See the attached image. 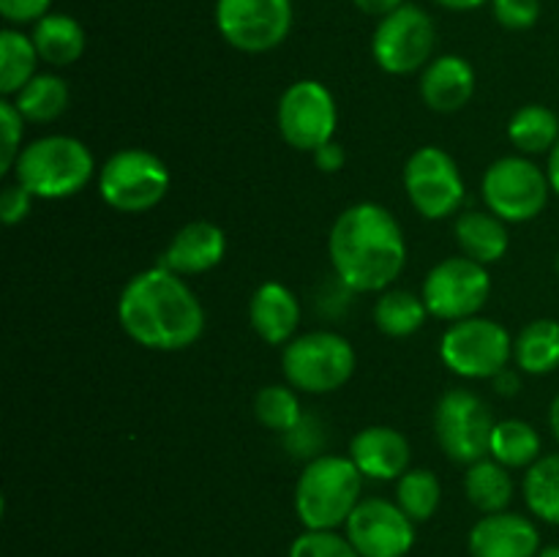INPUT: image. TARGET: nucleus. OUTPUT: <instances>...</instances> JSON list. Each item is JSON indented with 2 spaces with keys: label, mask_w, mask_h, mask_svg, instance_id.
Wrapping results in <instances>:
<instances>
[{
  "label": "nucleus",
  "mask_w": 559,
  "mask_h": 557,
  "mask_svg": "<svg viewBox=\"0 0 559 557\" xmlns=\"http://www.w3.org/2000/svg\"><path fill=\"white\" fill-rule=\"evenodd\" d=\"M442 500V486L437 475L426 467H409L396 481V502L415 524L429 522Z\"/></svg>",
  "instance_id": "7c9ffc66"
},
{
  "label": "nucleus",
  "mask_w": 559,
  "mask_h": 557,
  "mask_svg": "<svg viewBox=\"0 0 559 557\" xmlns=\"http://www.w3.org/2000/svg\"><path fill=\"white\" fill-rule=\"evenodd\" d=\"M249 322L267 344H287L300 325V300L282 282H265L249 300Z\"/></svg>",
  "instance_id": "aec40b11"
},
{
  "label": "nucleus",
  "mask_w": 559,
  "mask_h": 557,
  "mask_svg": "<svg viewBox=\"0 0 559 557\" xmlns=\"http://www.w3.org/2000/svg\"><path fill=\"white\" fill-rule=\"evenodd\" d=\"M216 27L240 52H271L293 31V0H216Z\"/></svg>",
  "instance_id": "f8f14e48"
},
{
  "label": "nucleus",
  "mask_w": 559,
  "mask_h": 557,
  "mask_svg": "<svg viewBox=\"0 0 559 557\" xmlns=\"http://www.w3.org/2000/svg\"><path fill=\"white\" fill-rule=\"evenodd\" d=\"M16 109L31 123H52L69 107V85L58 74H36L14 96Z\"/></svg>",
  "instance_id": "c85d7f7f"
},
{
  "label": "nucleus",
  "mask_w": 559,
  "mask_h": 557,
  "mask_svg": "<svg viewBox=\"0 0 559 557\" xmlns=\"http://www.w3.org/2000/svg\"><path fill=\"white\" fill-rule=\"evenodd\" d=\"M344 530L360 557H407L415 546V522L385 497L360 500Z\"/></svg>",
  "instance_id": "2eb2a0df"
},
{
  "label": "nucleus",
  "mask_w": 559,
  "mask_h": 557,
  "mask_svg": "<svg viewBox=\"0 0 559 557\" xmlns=\"http://www.w3.org/2000/svg\"><path fill=\"white\" fill-rule=\"evenodd\" d=\"M314 164L317 169H322V173H338V169H344V164H347V151H344L342 142L331 140L322 147H317Z\"/></svg>",
  "instance_id": "58836bf2"
},
{
  "label": "nucleus",
  "mask_w": 559,
  "mask_h": 557,
  "mask_svg": "<svg viewBox=\"0 0 559 557\" xmlns=\"http://www.w3.org/2000/svg\"><path fill=\"white\" fill-rule=\"evenodd\" d=\"M126 336L147 349L175 353L197 344L205 331V309L180 273L156 265L126 282L118 298Z\"/></svg>",
  "instance_id": "f257e3e1"
},
{
  "label": "nucleus",
  "mask_w": 559,
  "mask_h": 557,
  "mask_svg": "<svg viewBox=\"0 0 559 557\" xmlns=\"http://www.w3.org/2000/svg\"><path fill=\"white\" fill-rule=\"evenodd\" d=\"M224 254H227V235L218 224L189 222L169 240L162 265L180 276H197V273L213 271L224 260Z\"/></svg>",
  "instance_id": "a211bd4d"
},
{
  "label": "nucleus",
  "mask_w": 559,
  "mask_h": 557,
  "mask_svg": "<svg viewBox=\"0 0 559 557\" xmlns=\"http://www.w3.org/2000/svg\"><path fill=\"white\" fill-rule=\"evenodd\" d=\"M38 52L31 36H25L16 27L0 31V93L5 98L16 96L33 76L38 74Z\"/></svg>",
  "instance_id": "cd10ccee"
},
{
  "label": "nucleus",
  "mask_w": 559,
  "mask_h": 557,
  "mask_svg": "<svg viewBox=\"0 0 559 557\" xmlns=\"http://www.w3.org/2000/svg\"><path fill=\"white\" fill-rule=\"evenodd\" d=\"M169 169L156 153L123 147L98 169V194L112 211L145 213L167 197Z\"/></svg>",
  "instance_id": "423d86ee"
},
{
  "label": "nucleus",
  "mask_w": 559,
  "mask_h": 557,
  "mask_svg": "<svg viewBox=\"0 0 559 557\" xmlns=\"http://www.w3.org/2000/svg\"><path fill=\"white\" fill-rule=\"evenodd\" d=\"M404 191L424 218L453 216L464 202L456 158L437 145L418 147L404 164Z\"/></svg>",
  "instance_id": "4468645a"
},
{
  "label": "nucleus",
  "mask_w": 559,
  "mask_h": 557,
  "mask_svg": "<svg viewBox=\"0 0 559 557\" xmlns=\"http://www.w3.org/2000/svg\"><path fill=\"white\" fill-rule=\"evenodd\" d=\"M495 424L489 404L467 388L445 391L435 407L437 446L451 462L467 467L489 457Z\"/></svg>",
  "instance_id": "1a4fd4ad"
},
{
  "label": "nucleus",
  "mask_w": 559,
  "mask_h": 557,
  "mask_svg": "<svg viewBox=\"0 0 559 557\" xmlns=\"http://www.w3.org/2000/svg\"><path fill=\"white\" fill-rule=\"evenodd\" d=\"M489 457L508 470L533 467L540 459V435L533 424L522 418L497 420L491 431Z\"/></svg>",
  "instance_id": "bb28decb"
},
{
  "label": "nucleus",
  "mask_w": 559,
  "mask_h": 557,
  "mask_svg": "<svg viewBox=\"0 0 559 557\" xmlns=\"http://www.w3.org/2000/svg\"><path fill=\"white\" fill-rule=\"evenodd\" d=\"M284 377L304 393H333L355 375V349L336 331H309L284 344Z\"/></svg>",
  "instance_id": "39448f33"
},
{
  "label": "nucleus",
  "mask_w": 559,
  "mask_h": 557,
  "mask_svg": "<svg viewBox=\"0 0 559 557\" xmlns=\"http://www.w3.org/2000/svg\"><path fill=\"white\" fill-rule=\"evenodd\" d=\"M491 293V276L486 265L469 257H445L424 278L426 309L431 317L445 322L478 317Z\"/></svg>",
  "instance_id": "9b49d317"
},
{
  "label": "nucleus",
  "mask_w": 559,
  "mask_h": 557,
  "mask_svg": "<svg viewBox=\"0 0 559 557\" xmlns=\"http://www.w3.org/2000/svg\"><path fill=\"white\" fill-rule=\"evenodd\" d=\"M491 386L500 396H516L519 388H522V380H519V371L516 369H502L500 375L491 377Z\"/></svg>",
  "instance_id": "a19ab883"
},
{
  "label": "nucleus",
  "mask_w": 559,
  "mask_h": 557,
  "mask_svg": "<svg viewBox=\"0 0 559 557\" xmlns=\"http://www.w3.org/2000/svg\"><path fill=\"white\" fill-rule=\"evenodd\" d=\"M437 47L435 20L420 5L404 3L380 20L371 36V55L377 66L393 76L415 74L431 63Z\"/></svg>",
  "instance_id": "9d476101"
},
{
  "label": "nucleus",
  "mask_w": 559,
  "mask_h": 557,
  "mask_svg": "<svg viewBox=\"0 0 559 557\" xmlns=\"http://www.w3.org/2000/svg\"><path fill=\"white\" fill-rule=\"evenodd\" d=\"M513 360L524 375H549L559 369V320H533L513 339Z\"/></svg>",
  "instance_id": "5701e85b"
},
{
  "label": "nucleus",
  "mask_w": 559,
  "mask_h": 557,
  "mask_svg": "<svg viewBox=\"0 0 559 557\" xmlns=\"http://www.w3.org/2000/svg\"><path fill=\"white\" fill-rule=\"evenodd\" d=\"M254 418L265 429L287 435L304 418L298 393L293 391V386H265L254 396Z\"/></svg>",
  "instance_id": "2f4dec72"
},
{
  "label": "nucleus",
  "mask_w": 559,
  "mask_h": 557,
  "mask_svg": "<svg viewBox=\"0 0 559 557\" xmlns=\"http://www.w3.org/2000/svg\"><path fill=\"white\" fill-rule=\"evenodd\" d=\"M524 502L533 517L559 528V453H546L524 475Z\"/></svg>",
  "instance_id": "c756f323"
},
{
  "label": "nucleus",
  "mask_w": 559,
  "mask_h": 557,
  "mask_svg": "<svg viewBox=\"0 0 559 557\" xmlns=\"http://www.w3.org/2000/svg\"><path fill=\"white\" fill-rule=\"evenodd\" d=\"M33 200H36V197H33L22 183H16V180L14 183H5L3 194H0V218H3V224L14 227V224L25 222L27 213H31L33 208Z\"/></svg>",
  "instance_id": "c9c22d12"
},
{
  "label": "nucleus",
  "mask_w": 559,
  "mask_h": 557,
  "mask_svg": "<svg viewBox=\"0 0 559 557\" xmlns=\"http://www.w3.org/2000/svg\"><path fill=\"white\" fill-rule=\"evenodd\" d=\"M437 5H442V9L448 11H475L480 9V5L491 3V0H435Z\"/></svg>",
  "instance_id": "79ce46f5"
},
{
  "label": "nucleus",
  "mask_w": 559,
  "mask_h": 557,
  "mask_svg": "<svg viewBox=\"0 0 559 557\" xmlns=\"http://www.w3.org/2000/svg\"><path fill=\"white\" fill-rule=\"evenodd\" d=\"M289 557H360L347 535L336 530H306L289 546Z\"/></svg>",
  "instance_id": "473e14b6"
},
{
  "label": "nucleus",
  "mask_w": 559,
  "mask_h": 557,
  "mask_svg": "<svg viewBox=\"0 0 559 557\" xmlns=\"http://www.w3.org/2000/svg\"><path fill=\"white\" fill-rule=\"evenodd\" d=\"M557 276H559V254H557Z\"/></svg>",
  "instance_id": "49530a36"
},
{
  "label": "nucleus",
  "mask_w": 559,
  "mask_h": 557,
  "mask_svg": "<svg viewBox=\"0 0 559 557\" xmlns=\"http://www.w3.org/2000/svg\"><path fill=\"white\" fill-rule=\"evenodd\" d=\"M14 180L38 200H66L91 183L96 164L87 145L69 134L38 137L22 147L14 164Z\"/></svg>",
  "instance_id": "20e7f679"
},
{
  "label": "nucleus",
  "mask_w": 559,
  "mask_h": 557,
  "mask_svg": "<svg viewBox=\"0 0 559 557\" xmlns=\"http://www.w3.org/2000/svg\"><path fill=\"white\" fill-rule=\"evenodd\" d=\"M440 358L453 375L464 380H491L508 369L513 358V339L500 322L467 317L451 322L440 339Z\"/></svg>",
  "instance_id": "6e6552de"
},
{
  "label": "nucleus",
  "mask_w": 559,
  "mask_h": 557,
  "mask_svg": "<svg viewBox=\"0 0 559 557\" xmlns=\"http://www.w3.org/2000/svg\"><path fill=\"white\" fill-rule=\"evenodd\" d=\"M549 426H551V435H555V440L559 442V393L549 407Z\"/></svg>",
  "instance_id": "c03bdc74"
},
{
  "label": "nucleus",
  "mask_w": 559,
  "mask_h": 557,
  "mask_svg": "<svg viewBox=\"0 0 559 557\" xmlns=\"http://www.w3.org/2000/svg\"><path fill=\"white\" fill-rule=\"evenodd\" d=\"M409 440L393 426H366L349 442V459L371 481H399L409 470Z\"/></svg>",
  "instance_id": "f3484780"
},
{
  "label": "nucleus",
  "mask_w": 559,
  "mask_h": 557,
  "mask_svg": "<svg viewBox=\"0 0 559 557\" xmlns=\"http://www.w3.org/2000/svg\"><path fill=\"white\" fill-rule=\"evenodd\" d=\"M467 544L473 557H538L540 533L522 513H484L469 530Z\"/></svg>",
  "instance_id": "dca6fc26"
},
{
  "label": "nucleus",
  "mask_w": 559,
  "mask_h": 557,
  "mask_svg": "<svg viewBox=\"0 0 559 557\" xmlns=\"http://www.w3.org/2000/svg\"><path fill=\"white\" fill-rule=\"evenodd\" d=\"M420 96L435 112H459L475 96V69L462 55H440L424 69Z\"/></svg>",
  "instance_id": "6ab92c4d"
},
{
  "label": "nucleus",
  "mask_w": 559,
  "mask_h": 557,
  "mask_svg": "<svg viewBox=\"0 0 559 557\" xmlns=\"http://www.w3.org/2000/svg\"><path fill=\"white\" fill-rule=\"evenodd\" d=\"M49 5L52 0H0V14L9 25H36L49 14Z\"/></svg>",
  "instance_id": "4c0bfd02"
},
{
  "label": "nucleus",
  "mask_w": 559,
  "mask_h": 557,
  "mask_svg": "<svg viewBox=\"0 0 559 557\" xmlns=\"http://www.w3.org/2000/svg\"><path fill=\"white\" fill-rule=\"evenodd\" d=\"M456 233V244L464 257L480 262V265H491V262L502 260L511 244L508 235V222L486 208V211H464L453 224Z\"/></svg>",
  "instance_id": "412c9836"
},
{
  "label": "nucleus",
  "mask_w": 559,
  "mask_h": 557,
  "mask_svg": "<svg viewBox=\"0 0 559 557\" xmlns=\"http://www.w3.org/2000/svg\"><path fill=\"white\" fill-rule=\"evenodd\" d=\"M508 140L524 156H540L551 153L559 142V118L555 109L544 104H524L516 109L508 123Z\"/></svg>",
  "instance_id": "b1692460"
},
{
  "label": "nucleus",
  "mask_w": 559,
  "mask_h": 557,
  "mask_svg": "<svg viewBox=\"0 0 559 557\" xmlns=\"http://www.w3.org/2000/svg\"><path fill=\"white\" fill-rule=\"evenodd\" d=\"M360 489L364 475L353 459L320 453L306 462L295 484V513L306 530H336L360 502Z\"/></svg>",
  "instance_id": "7ed1b4c3"
},
{
  "label": "nucleus",
  "mask_w": 559,
  "mask_h": 557,
  "mask_svg": "<svg viewBox=\"0 0 559 557\" xmlns=\"http://www.w3.org/2000/svg\"><path fill=\"white\" fill-rule=\"evenodd\" d=\"M320 431L322 429L317 426V420L311 418V415H304V418H300V424L284 435V440H287L289 451H293L295 457L314 459V457H320V446H322Z\"/></svg>",
  "instance_id": "e433bc0d"
},
{
  "label": "nucleus",
  "mask_w": 559,
  "mask_h": 557,
  "mask_svg": "<svg viewBox=\"0 0 559 557\" xmlns=\"http://www.w3.org/2000/svg\"><path fill=\"white\" fill-rule=\"evenodd\" d=\"M491 14L508 31H530L540 20V0H491Z\"/></svg>",
  "instance_id": "f704fd0d"
},
{
  "label": "nucleus",
  "mask_w": 559,
  "mask_h": 557,
  "mask_svg": "<svg viewBox=\"0 0 559 557\" xmlns=\"http://www.w3.org/2000/svg\"><path fill=\"white\" fill-rule=\"evenodd\" d=\"M538 557H559V544H549V546H540Z\"/></svg>",
  "instance_id": "a18cd8bd"
},
{
  "label": "nucleus",
  "mask_w": 559,
  "mask_h": 557,
  "mask_svg": "<svg viewBox=\"0 0 559 557\" xmlns=\"http://www.w3.org/2000/svg\"><path fill=\"white\" fill-rule=\"evenodd\" d=\"M36 52L44 63L63 69V66L76 63L85 55L87 36L85 27L69 14H47L33 25L31 33Z\"/></svg>",
  "instance_id": "4be33fe9"
},
{
  "label": "nucleus",
  "mask_w": 559,
  "mask_h": 557,
  "mask_svg": "<svg viewBox=\"0 0 559 557\" xmlns=\"http://www.w3.org/2000/svg\"><path fill=\"white\" fill-rule=\"evenodd\" d=\"M486 208L508 224L533 222L549 205L551 183L546 169L527 156H502L484 173L480 183Z\"/></svg>",
  "instance_id": "0eeeda50"
},
{
  "label": "nucleus",
  "mask_w": 559,
  "mask_h": 557,
  "mask_svg": "<svg viewBox=\"0 0 559 557\" xmlns=\"http://www.w3.org/2000/svg\"><path fill=\"white\" fill-rule=\"evenodd\" d=\"M22 112L16 109V104L11 98L0 102V134H3V151H0V175L11 173L22 153Z\"/></svg>",
  "instance_id": "72a5a7b5"
},
{
  "label": "nucleus",
  "mask_w": 559,
  "mask_h": 557,
  "mask_svg": "<svg viewBox=\"0 0 559 557\" xmlns=\"http://www.w3.org/2000/svg\"><path fill=\"white\" fill-rule=\"evenodd\" d=\"M353 3L358 5V11H364V14L385 20L388 14H393L396 9H402L404 0H353Z\"/></svg>",
  "instance_id": "ea45409f"
},
{
  "label": "nucleus",
  "mask_w": 559,
  "mask_h": 557,
  "mask_svg": "<svg viewBox=\"0 0 559 557\" xmlns=\"http://www.w3.org/2000/svg\"><path fill=\"white\" fill-rule=\"evenodd\" d=\"M276 123L289 147L314 153L336 134L338 109L333 93L317 80L293 82L278 98Z\"/></svg>",
  "instance_id": "ddd939ff"
},
{
  "label": "nucleus",
  "mask_w": 559,
  "mask_h": 557,
  "mask_svg": "<svg viewBox=\"0 0 559 557\" xmlns=\"http://www.w3.org/2000/svg\"><path fill=\"white\" fill-rule=\"evenodd\" d=\"M429 317L424 298L409 289L388 287L374 304V325L391 339H407L420 331Z\"/></svg>",
  "instance_id": "a878e982"
},
{
  "label": "nucleus",
  "mask_w": 559,
  "mask_h": 557,
  "mask_svg": "<svg viewBox=\"0 0 559 557\" xmlns=\"http://www.w3.org/2000/svg\"><path fill=\"white\" fill-rule=\"evenodd\" d=\"M546 175H549L551 191H555V194L559 197V142L555 147H551L549 164H546Z\"/></svg>",
  "instance_id": "37998d69"
},
{
  "label": "nucleus",
  "mask_w": 559,
  "mask_h": 557,
  "mask_svg": "<svg viewBox=\"0 0 559 557\" xmlns=\"http://www.w3.org/2000/svg\"><path fill=\"white\" fill-rule=\"evenodd\" d=\"M333 273L349 293H382L407 262V240L388 208L358 202L338 213L328 235Z\"/></svg>",
  "instance_id": "f03ea898"
},
{
  "label": "nucleus",
  "mask_w": 559,
  "mask_h": 557,
  "mask_svg": "<svg viewBox=\"0 0 559 557\" xmlns=\"http://www.w3.org/2000/svg\"><path fill=\"white\" fill-rule=\"evenodd\" d=\"M464 495L478 508L480 513L508 511L513 500V478L508 467H502L497 459H480L469 464L464 475Z\"/></svg>",
  "instance_id": "393cba45"
}]
</instances>
